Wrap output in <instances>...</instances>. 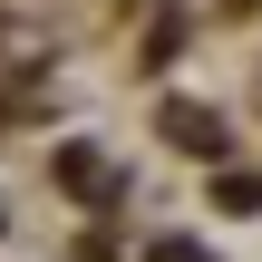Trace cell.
<instances>
[{
    "instance_id": "7a4b0ae2",
    "label": "cell",
    "mask_w": 262,
    "mask_h": 262,
    "mask_svg": "<svg viewBox=\"0 0 262 262\" xmlns=\"http://www.w3.org/2000/svg\"><path fill=\"white\" fill-rule=\"evenodd\" d=\"M58 175H68V185H78V194H107V165H97V156H88V146H68V156H58Z\"/></svg>"
},
{
    "instance_id": "6da1fadb",
    "label": "cell",
    "mask_w": 262,
    "mask_h": 262,
    "mask_svg": "<svg viewBox=\"0 0 262 262\" xmlns=\"http://www.w3.org/2000/svg\"><path fill=\"white\" fill-rule=\"evenodd\" d=\"M165 136H175L185 156H224V126H214L204 107H165Z\"/></svg>"
}]
</instances>
